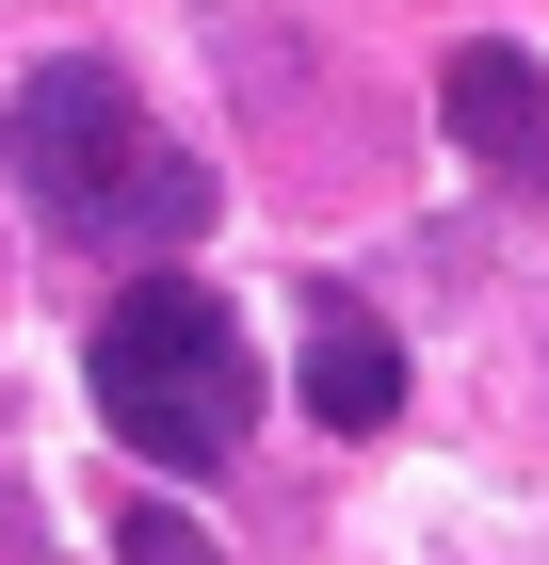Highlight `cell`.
Listing matches in <instances>:
<instances>
[{"label": "cell", "mask_w": 549, "mask_h": 565, "mask_svg": "<svg viewBox=\"0 0 549 565\" xmlns=\"http://www.w3.org/2000/svg\"><path fill=\"white\" fill-rule=\"evenodd\" d=\"M0 178H17V211H33L49 243H194V226H211V162L146 114V82H129L114 49L17 65V97H0Z\"/></svg>", "instance_id": "obj_1"}, {"label": "cell", "mask_w": 549, "mask_h": 565, "mask_svg": "<svg viewBox=\"0 0 549 565\" xmlns=\"http://www.w3.org/2000/svg\"><path fill=\"white\" fill-rule=\"evenodd\" d=\"M82 388H97V420H114V452H146V469H226L258 436V340H243V307H226L211 275H129V291L97 307V340H82Z\"/></svg>", "instance_id": "obj_2"}, {"label": "cell", "mask_w": 549, "mask_h": 565, "mask_svg": "<svg viewBox=\"0 0 549 565\" xmlns=\"http://www.w3.org/2000/svg\"><path fill=\"white\" fill-rule=\"evenodd\" d=\"M436 130L502 178V194H549V65L517 33H453L436 49Z\"/></svg>", "instance_id": "obj_3"}, {"label": "cell", "mask_w": 549, "mask_h": 565, "mask_svg": "<svg viewBox=\"0 0 549 565\" xmlns=\"http://www.w3.org/2000/svg\"><path fill=\"white\" fill-rule=\"evenodd\" d=\"M307 420L324 436H388L404 420V340H388V307L372 291H339V275H307Z\"/></svg>", "instance_id": "obj_4"}, {"label": "cell", "mask_w": 549, "mask_h": 565, "mask_svg": "<svg viewBox=\"0 0 549 565\" xmlns=\"http://www.w3.org/2000/svg\"><path fill=\"white\" fill-rule=\"evenodd\" d=\"M114 565H226V550L178 518V501H114Z\"/></svg>", "instance_id": "obj_5"}, {"label": "cell", "mask_w": 549, "mask_h": 565, "mask_svg": "<svg viewBox=\"0 0 549 565\" xmlns=\"http://www.w3.org/2000/svg\"><path fill=\"white\" fill-rule=\"evenodd\" d=\"M0 550H17V565H33V501H17V484H0Z\"/></svg>", "instance_id": "obj_6"}]
</instances>
